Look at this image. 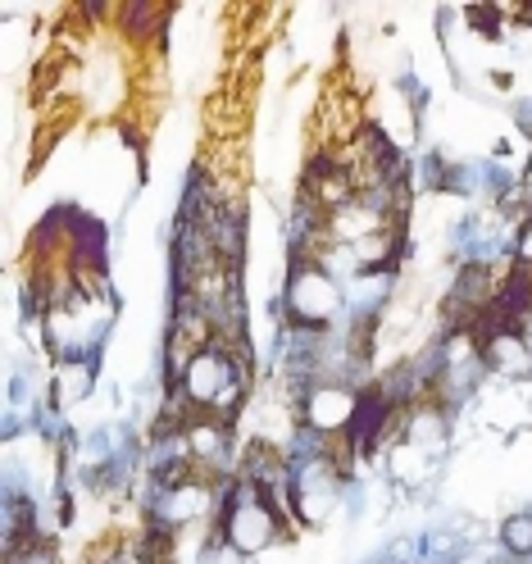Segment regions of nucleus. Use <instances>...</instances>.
<instances>
[{"label":"nucleus","mask_w":532,"mask_h":564,"mask_svg":"<svg viewBox=\"0 0 532 564\" xmlns=\"http://www.w3.org/2000/svg\"><path fill=\"white\" fill-rule=\"evenodd\" d=\"M369 564H401L397 555H378V560H369Z\"/></svg>","instance_id":"f8f14e48"},{"label":"nucleus","mask_w":532,"mask_h":564,"mask_svg":"<svg viewBox=\"0 0 532 564\" xmlns=\"http://www.w3.org/2000/svg\"><path fill=\"white\" fill-rule=\"evenodd\" d=\"M91 387H96V369L87 360H64L55 369V401L59 405H78L91 397Z\"/></svg>","instance_id":"1a4fd4ad"},{"label":"nucleus","mask_w":532,"mask_h":564,"mask_svg":"<svg viewBox=\"0 0 532 564\" xmlns=\"http://www.w3.org/2000/svg\"><path fill=\"white\" fill-rule=\"evenodd\" d=\"M360 397L350 392L346 382H314L310 392L301 397V414H305V429L318 437H341L355 429L360 419Z\"/></svg>","instance_id":"20e7f679"},{"label":"nucleus","mask_w":532,"mask_h":564,"mask_svg":"<svg viewBox=\"0 0 532 564\" xmlns=\"http://www.w3.org/2000/svg\"><path fill=\"white\" fill-rule=\"evenodd\" d=\"M346 305V292L341 282L324 269V264H310V260H296L292 278H287V314L296 328H328Z\"/></svg>","instance_id":"f257e3e1"},{"label":"nucleus","mask_w":532,"mask_h":564,"mask_svg":"<svg viewBox=\"0 0 532 564\" xmlns=\"http://www.w3.org/2000/svg\"><path fill=\"white\" fill-rule=\"evenodd\" d=\"M405 442L419 446L423 455H442L450 442V419L442 405H414L405 419Z\"/></svg>","instance_id":"0eeeda50"},{"label":"nucleus","mask_w":532,"mask_h":564,"mask_svg":"<svg viewBox=\"0 0 532 564\" xmlns=\"http://www.w3.org/2000/svg\"><path fill=\"white\" fill-rule=\"evenodd\" d=\"M278 528H282V519H278V510L264 501V491H260L256 482H237V497L228 501V514H224V542H228L237 555L251 560V555H260V551L273 546Z\"/></svg>","instance_id":"f03ea898"},{"label":"nucleus","mask_w":532,"mask_h":564,"mask_svg":"<svg viewBox=\"0 0 532 564\" xmlns=\"http://www.w3.org/2000/svg\"><path fill=\"white\" fill-rule=\"evenodd\" d=\"M209 482L205 478H192V482H177V487H164V501H160V519L164 528H183L192 519H200L209 510Z\"/></svg>","instance_id":"423d86ee"},{"label":"nucleus","mask_w":532,"mask_h":564,"mask_svg":"<svg viewBox=\"0 0 532 564\" xmlns=\"http://www.w3.org/2000/svg\"><path fill=\"white\" fill-rule=\"evenodd\" d=\"M241 378H237V360H232V350H224V346H200L196 356L187 360V369H183V397L196 405V410H215L219 405V397L228 392V387H237Z\"/></svg>","instance_id":"7ed1b4c3"},{"label":"nucleus","mask_w":532,"mask_h":564,"mask_svg":"<svg viewBox=\"0 0 532 564\" xmlns=\"http://www.w3.org/2000/svg\"><path fill=\"white\" fill-rule=\"evenodd\" d=\"M183 446H187V455H192L196 465H215L219 455H224V446H228V423H219V419H196V423H187Z\"/></svg>","instance_id":"6e6552de"},{"label":"nucleus","mask_w":532,"mask_h":564,"mask_svg":"<svg viewBox=\"0 0 532 564\" xmlns=\"http://www.w3.org/2000/svg\"><path fill=\"white\" fill-rule=\"evenodd\" d=\"M528 564H532V560H528Z\"/></svg>","instance_id":"4468645a"},{"label":"nucleus","mask_w":532,"mask_h":564,"mask_svg":"<svg viewBox=\"0 0 532 564\" xmlns=\"http://www.w3.org/2000/svg\"><path fill=\"white\" fill-rule=\"evenodd\" d=\"M501 546L519 564L532 560V510H514V514L501 519Z\"/></svg>","instance_id":"9d476101"},{"label":"nucleus","mask_w":532,"mask_h":564,"mask_svg":"<svg viewBox=\"0 0 532 564\" xmlns=\"http://www.w3.org/2000/svg\"><path fill=\"white\" fill-rule=\"evenodd\" d=\"M519 264H532V219H528L523 232H519Z\"/></svg>","instance_id":"9b49d317"},{"label":"nucleus","mask_w":532,"mask_h":564,"mask_svg":"<svg viewBox=\"0 0 532 564\" xmlns=\"http://www.w3.org/2000/svg\"><path fill=\"white\" fill-rule=\"evenodd\" d=\"M482 564H519V560H482Z\"/></svg>","instance_id":"ddd939ff"},{"label":"nucleus","mask_w":532,"mask_h":564,"mask_svg":"<svg viewBox=\"0 0 532 564\" xmlns=\"http://www.w3.org/2000/svg\"><path fill=\"white\" fill-rule=\"evenodd\" d=\"M482 365L506 378H523V373H532V346L519 328L496 324L491 333H482Z\"/></svg>","instance_id":"39448f33"}]
</instances>
